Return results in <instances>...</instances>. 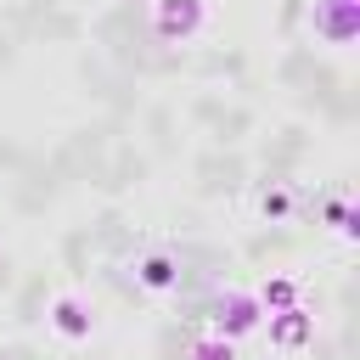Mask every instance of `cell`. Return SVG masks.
Segmentation results:
<instances>
[{
	"label": "cell",
	"mask_w": 360,
	"mask_h": 360,
	"mask_svg": "<svg viewBox=\"0 0 360 360\" xmlns=\"http://www.w3.org/2000/svg\"><path fill=\"white\" fill-rule=\"evenodd\" d=\"M259 298L253 292H225L219 304H214V332L219 338H248V332H259Z\"/></svg>",
	"instance_id": "cell-2"
},
{
	"label": "cell",
	"mask_w": 360,
	"mask_h": 360,
	"mask_svg": "<svg viewBox=\"0 0 360 360\" xmlns=\"http://www.w3.org/2000/svg\"><path fill=\"white\" fill-rule=\"evenodd\" d=\"M315 28L332 45H349V34H354V0H315Z\"/></svg>",
	"instance_id": "cell-5"
},
{
	"label": "cell",
	"mask_w": 360,
	"mask_h": 360,
	"mask_svg": "<svg viewBox=\"0 0 360 360\" xmlns=\"http://www.w3.org/2000/svg\"><path fill=\"white\" fill-rule=\"evenodd\" d=\"M287 304H298V281L292 276H276V281L259 287V309H287Z\"/></svg>",
	"instance_id": "cell-7"
},
{
	"label": "cell",
	"mask_w": 360,
	"mask_h": 360,
	"mask_svg": "<svg viewBox=\"0 0 360 360\" xmlns=\"http://www.w3.org/2000/svg\"><path fill=\"white\" fill-rule=\"evenodd\" d=\"M51 326H56V338H68V343H79V338H90V309L79 304V298H56L51 304Z\"/></svg>",
	"instance_id": "cell-6"
},
{
	"label": "cell",
	"mask_w": 360,
	"mask_h": 360,
	"mask_svg": "<svg viewBox=\"0 0 360 360\" xmlns=\"http://www.w3.org/2000/svg\"><path fill=\"white\" fill-rule=\"evenodd\" d=\"M264 214H287V191H270L264 197Z\"/></svg>",
	"instance_id": "cell-9"
},
{
	"label": "cell",
	"mask_w": 360,
	"mask_h": 360,
	"mask_svg": "<svg viewBox=\"0 0 360 360\" xmlns=\"http://www.w3.org/2000/svg\"><path fill=\"white\" fill-rule=\"evenodd\" d=\"M191 360H236V349H231V338L214 332V338H202V343L191 349Z\"/></svg>",
	"instance_id": "cell-8"
},
{
	"label": "cell",
	"mask_w": 360,
	"mask_h": 360,
	"mask_svg": "<svg viewBox=\"0 0 360 360\" xmlns=\"http://www.w3.org/2000/svg\"><path fill=\"white\" fill-rule=\"evenodd\" d=\"M309 332H315V321H309L298 304L270 309V343H276V349H298V343H309Z\"/></svg>",
	"instance_id": "cell-3"
},
{
	"label": "cell",
	"mask_w": 360,
	"mask_h": 360,
	"mask_svg": "<svg viewBox=\"0 0 360 360\" xmlns=\"http://www.w3.org/2000/svg\"><path fill=\"white\" fill-rule=\"evenodd\" d=\"M135 281H141L146 292H169V287L180 281V259H174V253H141V259H135Z\"/></svg>",
	"instance_id": "cell-4"
},
{
	"label": "cell",
	"mask_w": 360,
	"mask_h": 360,
	"mask_svg": "<svg viewBox=\"0 0 360 360\" xmlns=\"http://www.w3.org/2000/svg\"><path fill=\"white\" fill-rule=\"evenodd\" d=\"M202 22H208V6L202 0H158L152 6V28H158V39H191V34H202Z\"/></svg>",
	"instance_id": "cell-1"
}]
</instances>
